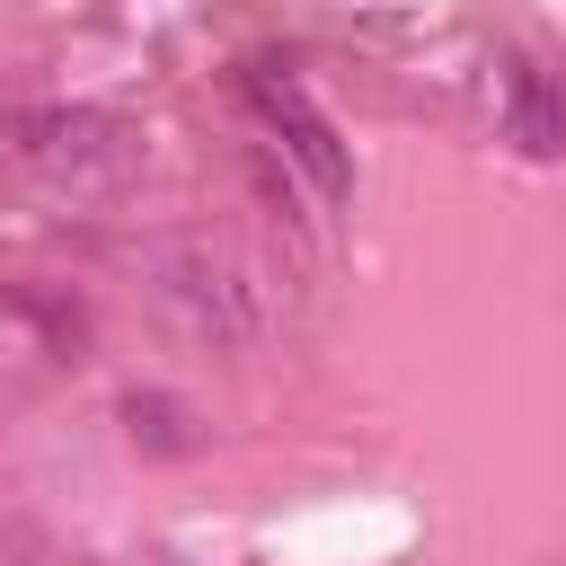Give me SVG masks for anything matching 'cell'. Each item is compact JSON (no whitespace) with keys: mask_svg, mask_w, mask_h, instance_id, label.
Wrapping results in <instances>:
<instances>
[{"mask_svg":"<svg viewBox=\"0 0 566 566\" xmlns=\"http://www.w3.org/2000/svg\"><path fill=\"white\" fill-rule=\"evenodd\" d=\"M239 88H248V106L265 115V133L292 150V168L318 186V203H345V195H354V159H345V142H336V124L310 106V88H301L283 62H248Z\"/></svg>","mask_w":566,"mask_h":566,"instance_id":"6da1fadb","label":"cell"},{"mask_svg":"<svg viewBox=\"0 0 566 566\" xmlns=\"http://www.w3.org/2000/svg\"><path fill=\"white\" fill-rule=\"evenodd\" d=\"M18 150H27L44 177L80 186V195H97V186H124V177H133V159H142L133 124H115V115H88V106H44V115H27V124H18Z\"/></svg>","mask_w":566,"mask_h":566,"instance_id":"7a4b0ae2","label":"cell"},{"mask_svg":"<svg viewBox=\"0 0 566 566\" xmlns=\"http://www.w3.org/2000/svg\"><path fill=\"white\" fill-rule=\"evenodd\" d=\"M504 133L531 159L566 150V88H548V71H531V62H504Z\"/></svg>","mask_w":566,"mask_h":566,"instance_id":"3957f363","label":"cell"}]
</instances>
